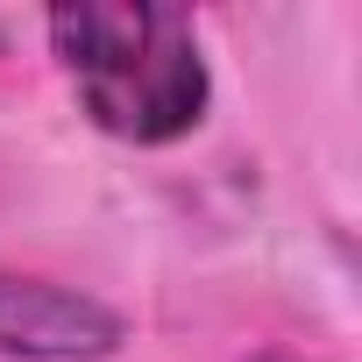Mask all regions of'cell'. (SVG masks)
Listing matches in <instances>:
<instances>
[{"label":"cell","mask_w":362,"mask_h":362,"mask_svg":"<svg viewBox=\"0 0 362 362\" xmlns=\"http://www.w3.org/2000/svg\"><path fill=\"white\" fill-rule=\"evenodd\" d=\"M121 341L128 320L107 298L71 291L57 277L0 270V355L8 362H107Z\"/></svg>","instance_id":"7a4b0ae2"},{"label":"cell","mask_w":362,"mask_h":362,"mask_svg":"<svg viewBox=\"0 0 362 362\" xmlns=\"http://www.w3.org/2000/svg\"><path fill=\"white\" fill-rule=\"evenodd\" d=\"M256 362H305V355H256Z\"/></svg>","instance_id":"3957f363"},{"label":"cell","mask_w":362,"mask_h":362,"mask_svg":"<svg viewBox=\"0 0 362 362\" xmlns=\"http://www.w3.org/2000/svg\"><path fill=\"white\" fill-rule=\"evenodd\" d=\"M50 50L93 128L135 149H163L206 121L214 78L192 15L156 0H78L50 8Z\"/></svg>","instance_id":"6da1fadb"},{"label":"cell","mask_w":362,"mask_h":362,"mask_svg":"<svg viewBox=\"0 0 362 362\" xmlns=\"http://www.w3.org/2000/svg\"><path fill=\"white\" fill-rule=\"evenodd\" d=\"M0 50H8V29H0Z\"/></svg>","instance_id":"277c9868"}]
</instances>
